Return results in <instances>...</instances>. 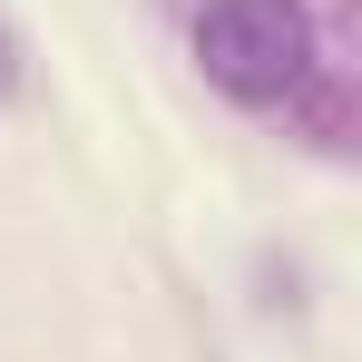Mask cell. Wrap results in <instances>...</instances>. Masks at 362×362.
Listing matches in <instances>:
<instances>
[{
  "mask_svg": "<svg viewBox=\"0 0 362 362\" xmlns=\"http://www.w3.org/2000/svg\"><path fill=\"white\" fill-rule=\"evenodd\" d=\"M196 69L235 108H284L313 78V10L303 0H206L196 10Z\"/></svg>",
  "mask_w": 362,
  "mask_h": 362,
  "instance_id": "1",
  "label": "cell"
},
{
  "mask_svg": "<svg viewBox=\"0 0 362 362\" xmlns=\"http://www.w3.org/2000/svg\"><path fill=\"white\" fill-rule=\"evenodd\" d=\"M10 88H20V40L0 30V98H10Z\"/></svg>",
  "mask_w": 362,
  "mask_h": 362,
  "instance_id": "2",
  "label": "cell"
}]
</instances>
